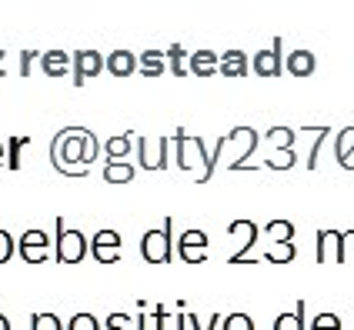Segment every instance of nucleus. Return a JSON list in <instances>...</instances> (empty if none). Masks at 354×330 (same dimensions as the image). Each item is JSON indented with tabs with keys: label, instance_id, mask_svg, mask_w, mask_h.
<instances>
[{
	"label": "nucleus",
	"instance_id": "obj_27",
	"mask_svg": "<svg viewBox=\"0 0 354 330\" xmlns=\"http://www.w3.org/2000/svg\"><path fill=\"white\" fill-rule=\"evenodd\" d=\"M221 327L224 330H254V320H251L248 313H227V317L221 320Z\"/></svg>",
	"mask_w": 354,
	"mask_h": 330
},
{
	"label": "nucleus",
	"instance_id": "obj_7",
	"mask_svg": "<svg viewBox=\"0 0 354 330\" xmlns=\"http://www.w3.org/2000/svg\"><path fill=\"white\" fill-rule=\"evenodd\" d=\"M17 251L27 264H44V260L50 257V237L44 231H24Z\"/></svg>",
	"mask_w": 354,
	"mask_h": 330
},
{
	"label": "nucleus",
	"instance_id": "obj_8",
	"mask_svg": "<svg viewBox=\"0 0 354 330\" xmlns=\"http://www.w3.org/2000/svg\"><path fill=\"white\" fill-rule=\"evenodd\" d=\"M91 253L97 264H118L120 260V233L118 231H97L91 237Z\"/></svg>",
	"mask_w": 354,
	"mask_h": 330
},
{
	"label": "nucleus",
	"instance_id": "obj_28",
	"mask_svg": "<svg viewBox=\"0 0 354 330\" xmlns=\"http://www.w3.org/2000/svg\"><path fill=\"white\" fill-rule=\"evenodd\" d=\"M67 330H100V324H97L94 313H74L71 324H67Z\"/></svg>",
	"mask_w": 354,
	"mask_h": 330
},
{
	"label": "nucleus",
	"instance_id": "obj_36",
	"mask_svg": "<svg viewBox=\"0 0 354 330\" xmlns=\"http://www.w3.org/2000/svg\"><path fill=\"white\" fill-rule=\"evenodd\" d=\"M0 330H10V320H7L3 313H0Z\"/></svg>",
	"mask_w": 354,
	"mask_h": 330
},
{
	"label": "nucleus",
	"instance_id": "obj_17",
	"mask_svg": "<svg viewBox=\"0 0 354 330\" xmlns=\"http://www.w3.org/2000/svg\"><path fill=\"white\" fill-rule=\"evenodd\" d=\"M217 70H221V57H217L214 50H197V54H191V74L211 77Z\"/></svg>",
	"mask_w": 354,
	"mask_h": 330
},
{
	"label": "nucleus",
	"instance_id": "obj_34",
	"mask_svg": "<svg viewBox=\"0 0 354 330\" xmlns=\"http://www.w3.org/2000/svg\"><path fill=\"white\" fill-rule=\"evenodd\" d=\"M354 260V231H344V264Z\"/></svg>",
	"mask_w": 354,
	"mask_h": 330
},
{
	"label": "nucleus",
	"instance_id": "obj_30",
	"mask_svg": "<svg viewBox=\"0 0 354 330\" xmlns=\"http://www.w3.org/2000/svg\"><path fill=\"white\" fill-rule=\"evenodd\" d=\"M27 144H30V137H14V140H10V157H7V167H10V171L20 167V147H27Z\"/></svg>",
	"mask_w": 354,
	"mask_h": 330
},
{
	"label": "nucleus",
	"instance_id": "obj_31",
	"mask_svg": "<svg viewBox=\"0 0 354 330\" xmlns=\"http://www.w3.org/2000/svg\"><path fill=\"white\" fill-rule=\"evenodd\" d=\"M14 251H17V244H14V237L7 231H0V264H7L10 257H14Z\"/></svg>",
	"mask_w": 354,
	"mask_h": 330
},
{
	"label": "nucleus",
	"instance_id": "obj_12",
	"mask_svg": "<svg viewBox=\"0 0 354 330\" xmlns=\"http://www.w3.org/2000/svg\"><path fill=\"white\" fill-rule=\"evenodd\" d=\"M254 70L261 77H277L281 70H284V64H281V40H274L268 50H257L254 54Z\"/></svg>",
	"mask_w": 354,
	"mask_h": 330
},
{
	"label": "nucleus",
	"instance_id": "obj_33",
	"mask_svg": "<svg viewBox=\"0 0 354 330\" xmlns=\"http://www.w3.org/2000/svg\"><path fill=\"white\" fill-rule=\"evenodd\" d=\"M154 320H158V330H167V324H171L174 317L164 311V304H160V307H154Z\"/></svg>",
	"mask_w": 354,
	"mask_h": 330
},
{
	"label": "nucleus",
	"instance_id": "obj_10",
	"mask_svg": "<svg viewBox=\"0 0 354 330\" xmlns=\"http://www.w3.org/2000/svg\"><path fill=\"white\" fill-rule=\"evenodd\" d=\"M317 264H324L328 257L335 264H344V233L341 231H317Z\"/></svg>",
	"mask_w": 354,
	"mask_h": 330
},
{
	"label": "nucleus",
	"instance_id": "obj_1",
	"mask_svg": "<svg viewBox=\"0 0 354 330\" xmlns=\"http://www.w3.org/2000/svg\"><path fill=\"white\" fill-rule=\"evenodd\" d=\"M94 157H97V137L87 127H64L50 144V164L67 177H77L71 164H77L80 174H87V164H94Z\"/></svg>",
	"mask_w": 354,
	"mask_h": 330
},
{
	"label": "nucleus",
	"instance_id": "obj_23",
	"mask_svg": "<svg viewBox=\"0 0 354 330\" xmlns=\"http://www.w3.org/2000/svg\"><path fill=\"white\" fill-rule=\"evenodd\" d=\"M295 253H297V244H271L264 251V260H271V264H291Z\"/></svg>",
	"mask_w": 354,
	"mask_h": 330
},
{
	"label": "nucleus",
	"instance_id": "obj_21",
	"mask_svg": "<svg viewBox=\"0 0 354 330\" xmlns=\"http://www.w3.org/2000/svg\"><path fill=\"white\" fill-rule=\"evenodd\" d=\"M134 174H138L134 164H120V160L104 164V180H107V184H127V180H134Z\"/></svg>",
	"mask_w": 354,
	"mask_h": 330
},
{
	"label": "nucleus",
	"instance_id": "obj_9",
	"mask_svg": "<svg viewBox=\"0 0 354 330\" xmlns=\"http://www.w3.org/2000/svg\"><path fill=\"white\" fill-rule=\"evenodd\" d=\"M104 67H107V60L100 57L97 50H77V54H74V84L84 87V80L97 77Z\"/></svg>",
	"mask_w": 354,
	"mask_h": 330
},
{
	"label": "nucleus",
	"instance_id": "obj_25",
	"mask_svg": "<svg viewBox=\"0 0 354 330\" xmlns=\"http://www.w3.org/2000/svg\"><path fill=\"white\" fill-rule=\"evenodd\" d=\"M131 147H134V134H120V137H114V140L104 144V154H107V160H111V157H124Z\"/></svg>",
	"mask_w": 354,
	"mask_h": 330
},
{
	"label": "nucleus",
	"instance_id": "obj_4",
	"mask_svg": "<svg viewBox=\"0 0 354 330\" xmlns=\"http://www.w3.org/2000/svg\"><path fill=\"white\" fill-rule=\"evenodd\" d=\"M87 251H91V240L80 231H71L64 224V217H57V260L60 264H80Z\"/></svg>",
	"mask_w": 354,
	"mask_h": 330
},
{
	"label": "nucleus",
	"instance_id": "obj_29",
	"mask_svg": "<svg viewBox=\"0 0 354 330\" xmlns=\"http://www.w3.org/2000/svg\"><path fill=\"white\" fill-rule=\"evenodd\" d=\"M311 330H341V317L337 313H317L311 320Z\"/></svg>",
	"mask_w": 354,
	"mask_h": 330
},
{
	"label": "nucleus",
	"instance_id": "obj_11",
	"mask_svg": "<svg viewBox=\"0 0 354 330\" xmlns=\"http://www.w3.org/2000/svg\"><path fill=\"white\" fill-rule=\"evenodd\" d=\"M231 233H244V251L231 253V264H254V257H251V247H254L257 240V224L254 220H248V217H241V220H231Z\"/></svg>",
	"mask_w": 354,
	"mask_h": 330
},
{
	"label": "nucleus",
	"instance_id": "obj_16",
	"mask_svg": "<svg viewBox=\"0 0 354 330\" xmlns=\"http://www.w3.org/2000/svg\"><path fill=\"white\" fill-rule=\"evenodd\" d=\"M107 70H111L114 77H131V74L138 70V54H131V50H114V54L107 57Z\"/></svg>",
	"mask_w": 354,
	"mask_h": 330
},
{
	"label": "nucleus",
	"instance_id": "obj_2",
	"mask_svg": "<svg viewBox=\"0 0 354 330\" xmlns=\"http://www.w3.org/2000/svg\"><path fill=\"white\" fill-rule=\"evenodd\" d=\"M217 157H221V147H214V154L207 160V157H204V140H201V137H187L184 130H177V164H180L184 171L204 164V180H211V177H214Z\"/></svg>",
	"mask_w": 354,
	"mask_h": 330
},
{
	"label": "nucleus",
	"instance_id": "obj_5",
	"mask_svg": "<svg viewBox=\"0 0 354 330\" xmlns=\"http://www.w3.org/2000/svg\"><path fill=\"white\" fill-rule=\"evenodd\" d=\"M138 157L144 171L167 167V137H138Z\"/></svg>",
	"mask_w": 354,
	"mask_h": 330
},
{
	"label": "nucleus",
	"instance_id": "obj_20",
	"mask_svg": "<svg viewBox=\"0 0 354 330\" xmlns=\"http://www.w3.org/2000/svg\"><path fill=\"white\" fill-rule=\"evenodd\" d=\"M221 74H224V77H244V74H248V57H244V50H227V54H221Z\"/></svg>",
	"mask_w": 354,
	"mask_h": 330
},
{
	"label": "nucleus",
	"instance_id": "obj_24",
	"mask_svg": "<svg viewBox=\"0 0 354 330\" xmlns=\"http://www.w3.org/2000/svg\"><path fill=\"white\" fill-rule=\"evenodd\" d=\"M184 57H187V54H184V47H180V43H171V47H167V70H171L174 77H184V74H187Z\"/></svg>",
	"mask_w": 354,
	"mask_h": 330
},
{
	"label": "nucleus",
	"instance_id": "obj_19",
	"mask_svg": "<svg viewBox=\"0 0 354 330\" xmlns=\"http://www.w3.org/2000/svg\"><path fill=\"white\" fill-rule=\"evenodd\" d=\"M71 60L74 57H67L64 50H47V54L40 57V64H44V74H47V77H64V74L71 70Z\"/></svg>",
	"mask_w": 354,
	"mask_h": 330
},
{
	"label": "nucleus",
	"instance_id": "obj_13",
	"mask_svg": "<svg viewBox=\"0 0 354 330\" xmlns=\"http://www.w3.org/2000/svg\"><path fill=\"white\" fill-rule=\"evenodd\" d=\"M284 67H288L295 77H311L315 67H317V60L311 50H291V54L284 57Z\"/></svg>",
	"mask_w": 354,
	"mask_h": 330
},
{
	"label": "nucleus",
	"instance_id": "obj_37",
	"mask_svg": "<svg viewBox=\"0 0 354 330\" xmlns=\"http://www.w3.org/2000/svg\"><path fill=\"white\" fill-rule=\"evenodd\" d=\"M0 164H3V144H0Z\"/></svg>",
	"mask_w": 354,
	"mask_h": 330
},
{
	"label": "nucleus",
	"instance_id": "obj_38",
	"mask_svg": "<svg viewBox=\"0 0 354 330\" xmlns=\"http://www.w3.org/2000/svg\"><path fill=\"white\" fill-rule=\"evenodd\" d=\"M0 57H3V50H0ZM0 74H3V67H0Z\"/></svg>",
	"mask_w": 354,
	"mask_h": 330
},
{
	"label": "nucleus",
	"instance_id": "obj_35",
	"mask_svg": "<svg viewBox=\"0 0 354 330\" xmlns=\"http://www.w3.org/2000/svg\"><path fill=\"white\" fill-rule=\"evenodd\" d=\"M30 57H37V54H34V50H24V57H20V74H24V77L30 74Z\"/></svg>",
	"mask_w": 354,
	"mask_h": 330
},
{
	"label": "nucleus",
	"instance_id": "obj_32",
	"mask_svg": "<svg viewBox=\"0 0 354 330\" xmlns=\"http://www.w3.org/2000/svg\"><path fill=\"white\" fill-rule=\"evenodd\" d=\"M107 330H131V317L127 313H111L107 317Z\"/></svg>",
	"mask_w": 354,
	"mask_h": 330
},
{
	"label": "nucleus",
	"instance_id": "obj_6",
	"mask_svg": "<svg viewBox=\"0 0 354 330\" xmlns=\"http://www.w3.org/2000/svg\"><path fill=\"white\" fill-rule=\"evenodd\" d=\"M177 253H180L184 264H204V260H207V233L184 231L177 237Z\"/></svg>",
	"mask_w": 354,
	"mask_h": 330
},
{
	"label": "nucleus",
	"instance_id": "obj_3",
	"mask_svg": "<svg viewBox=\"0 0 354 330\" xmlns=\"http://www.w3.org/2000/svg\"><path fill=\"white\" fill-rule=\"evenodd\" d=\"M171 217L164 220V227H154V231L144 233V240H140V253H144V260L147 264H171V257H174V240H171Z\"/></svg>",
	"mask_w": 354,
	"mask_h": 330
},
{
	"label": "nucleus",
	"instance_id": "obj_15",
	"mask_svg": "<svg viewBox=\"0 0 354 330\" xmlns=\"http://www.w3.org/2000/svg\"><path fill=\"white\" fill-rule=\"evenodd\" d=\"M335 154H337V164L344 171H354V127H344L335 140Z\"/></svg>",
	"mask_w": 354,
	"mask_h": 330
},
{
	"label": "nucleus",
	"instance_id": "obj_14",
	"mask_svg": "<svg viewBox=\"0 0 354 330\" xmlns=\"http://www.w3.org/2000/svg\"><path fill=\"white\" fill-rule=\"evenodd\" d=\"M138 70L144 77H160L167 70V50H144L138 57Z\"/></svg>",
	"mask_w": 354,
	"mask_h": 330
},
{
	"label": "nucleus",
	"instance_id": "obj_22",
	"mask_svg": "<svg viewBox=\"0 0 354 330\" xmlns=\"http://www.w3.org/2000/svg\"><path fill=\"white\" fill-rule=\"evenodd\" d=\"M274 330H304V300H297V311L277 313Z\"/></svg>",
	"mask_w": 354,
	"mask_h": 330
},
{
	"label": "nucleus",
	"instance_id": "obj_26",
	"mask_svg": "<svg viewBox=\"0 0 354 330\" xmlns=\"http://www.w3.org/2000/svg\"><path fill=\"white\" fill-rule=\"evenodd\" d=\"M30 330H64V327H60L57 313L40 311V313H34V317H30Z\"/></svg>",
	"mask_w": 354,
	"mask_h": 330
},
{
	"label": "nucleus",
	"instance_id": "obj_18",
	"mask_svg": "<svg viewBox=\"0 0 354 330\" xmlns=\"http://www.w3.org/2000/svg\"><path fill=\"white\" fill-rule=\"evenodd\" d=\"M264 233H268V240L271 244H295V224L291 220H284V217H277V220H268V227H264Z\"/></svg>",
	"mask_w": 354,
	"mask_h": 330
}]
</instances>
